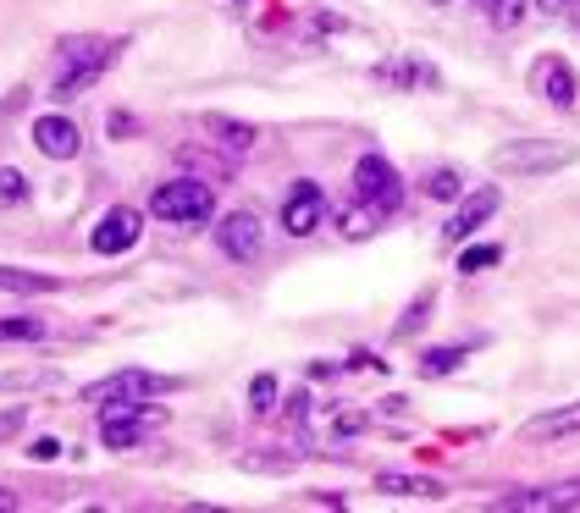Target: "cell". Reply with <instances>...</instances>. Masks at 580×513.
Here are the masks:
<instances>
[{"label":"cell","instance_id":"obj_1","mask_svg":"<svg viewBox=\"0 0 580 513\" xmlns=\"http://www.w3.org/2000/svg\"><path fill=\"white\" fill-rule=\"evenodd\" d=\"M111 56H117V45H106V39H61V50H56V95H77L89 77L106 72Z\"/></svg>","mask_w":580,"mask_h":513},{"label":"cell","instance_id":"obj_2","mask_svg":"<svg viewBox=\"0 0 580 513\" xmlns=\"http://www.w3.org/2000/svg\"><path fill=\"white\" fill-rule=\"evenodd\" d=\"M183 381L178 376H155V370H117L106 381H95L89 392H83V403H144V398H166L178 392Z\"/></svg>","mask_w":580,"mask_h":513},{"label":"cell","instance_id":"obj_3","mask_svg":"<svg viewBox=\"0 0 580 513\" xmlns=\"http://www.w3.org/2000/svg\"><path fill=\"white\" fill-rule=\"evenodd\" d=\"M149 210H155L160 221H178V227H189V221H205V216L216 210V199H210V188H205V183L178 178V183H160V188H155Z\"/></svg>","mask_w":580,"mask_h":513},{"label":"cell","instance_id":"obj_4","mask_svg":"<svg viewBox=\"0 0 580 513\" xmlns=\"http://www.w3.org/2000/svg\"><path fill=\"white\" fill-rule=\"evenodd\" d=\"M354 199H360V205H371L382 221L398 210V199H403V183H398V171H392L382 155H365V160L354 166Z\"/></svg>","mask_w":580,"mask_h":513},{"label":"cell","instance_id":"obj_5","mask_svg":"<svg viewBox=\"0 0 580 513\" xmlns=\"http://www.w3.org/2000/svg\"><path fill=\"white\" fill-rule=\"evenodd\" d=\"M160 414L155 408H138V403H100V442L111 453H128L144 442V431L155 425Z\"/></svg>","mask_w":580,"mask_h":513},{"label":"cell","instance_id":"obj_6","mask_svg":"<svg viewBox=\"0 0 580 513\" xmlns=\"http://www.w3.org/2000/svg\"><path fill=\"white\" fill-rule=\"evenodd\" d=\"M569 160H575L569 144H504V149L492 155L497 171H525V178H536V171H558Z\"/></svg>","mask_w":580,"mask_h":513},{"label":"cell","instance_id":"obj_7","mask_svg":"<svg viewBox=\"0 0 580 513\" xmlns=\"http://www.w3.org/2000/svg\"><path fill=\"white\" fill-rule=\"evenodd\" d=\"M138 227H144V216H138L133 205H117V210H106L100 227L89 232V248H95V254H122V248L138 243Z\"/></svg>","mask_w":580,"mask_h":513},{"label":"cell","instance_id":"obj_8","mask_svg":"<svg viewBox=\"0 0 580 513\" xmlns=\"http://www.w3.org/2000/svg\"><path fill=\"white\" fill-rule=\"evenodd\" d=\"M261 221L255 216H249V210H238V216H227L221 227H216V243H221V254H227V260H255V254H261Z\"/></svg>","mask_w":580,"mask_h":513},{"label":"cell","instance_id":"obj_9","mask_svg":"<svg viewBox=\"0 0 580 513\" xmlns=\"http://www.w3.org/2000/svg\"><path fill=\"white\" fill-rule=\"evenodd\" d=\"M321 216H326V194H321L315 183H299V188L288 194V205H282V227H288L293 237H310V232L321 227Z\"/></svg>","mask_w":580,"mask_h":513},{"label":"cell","instance_id":"obj_10","mask_svg":"<svg viewBox=\"0 0 580 513\" xmlns=\"http://www.w3.org/2000/svg\"><path fill=\"white\" fill-rule=\"evenodd\" d=\"M77 144H83V133H77L67 117H39V122H34V149H39V155H50V160H72Z\"/></svg>","mask_w":580,"mask_h":513},{"label":"cell","instance_id":"obj_11","mask_svg":"<svg viewBox=\"0 0 580 513\" xmlns=\"http://www.w3.org/2000/svg\"><path fill=\"white\" fill-rule=\"evenodd\" d=\"M575 431H580V403L553 408V414H536V419L520 425V437H525V442H558V437H575Z\"/></svg>","mask_w":580,"mask_h":513},{"label":"cell","instance_id":"obj_12","mask_svg":"<svg viewBox=\"0 0 580 513\" xmlns=\"http://www.w3.org/2000/svg\"><path fill=\"white\" fill-rule=\"evenodd\" d=\"M536 89H542L553 106H575V72H569V61L542 56V61H536Z\"/></svg>","mask_w":580,"mask_h":513},{"label":"cell","instance_id":"obj_13","mask_svg":"<svg viewBox=\"0 0 580 513\" xmlns=\"http://www.w3.org/2000/svg\"><path fill=\"white\" fill-rule=\"evenodd\" d=\"M497 205H504V194H497V188H481V194H470V199H464V210L448 221V243H464V237H470V232H475V227H481V221L497 210Z\"/></svg>","mask_w":580,"mask_h":513},{"label":"cell","instance_id":"obj_14","mask_svg":"<svg viewBox=\"0 0 580 513\" xmlns=\"http://www.w3.org/2000/svg\"><path fill=\"white\" fill-rule=\"evenodd\" d=\"M580 502V480H564V486H547V491H520V497H497V508H569Z\"/></svg>","mask_w":580,"mask_h":513},{"label":"cell","instance_id":"obj_15","mask_svg":"<svg viewBox=\"0 0 580 513\" xmlns=\"http://www.w3.org/2000/svg\"><path fill=\"white\" fill-rule=\"evenodd\" d=\"M205 133L216 138V149L227 144L232 155H249V149H255V127H249V122H238V117H205Z\"/></svg>","mask_w":580,"mask_h":513},{"label":"cell","instance_id":"obj_16","mask_svg":"<svg viewBox=\"0 0 580 513\" xmlns=\"http://www.w3.org/2000/svg\"><path fill=\"white\" fill-rule=\"evenodd\" d=\"M475 7H481V17L492 23V28H520V17H525V7H531V0H475Z\"/></svg>","mask_w":580,"mask_h":513},{"label":"cell","instance_id":"obj_17","mask_svg":"<svg viewBox=\"0 0 580 513\" xmlns=\"http://www.w3.org/2000/svg\"><path fill=\"white\" fill-rule=\"evenodd\" d=\"M56 277L45 271H17V266H0V293H50Z\"/></svg>","mask_w":580,"mask_h":513},{"label":"cell","instance_id":"obj_18","mask_svg":"<svg viewBox=\"0 0 580 513\" xmlns=\"http://www.w3.org/2000/svg\"><path fill=\"white\" fill-rule=\"evenodd\" d=\"M45 337V315H12L0 320V342H39Z\"/></svg>","mask_w":580,"mask_h":513},{"label":"cell","instance_id":"obj_19","mask_svg":"<svg viewBox=\"0 0 580 513\" xmlns=\"http://www.w3.org/2000/svg\"><path fill=\"white\" fill-rule=\"evenodd\" d=\"M249 408H255V414L277 408V376H255V381H249Z\"/></svg>","mask_w":580,"mask_h":513},{"label":"cell","instance_id":"obj_20","mask_svg":"<svg viewBox=\"0 0 580 513\" xmlns=\"http://www.w3.org/2000/svg\"><path fill=\"white\" fill-rule=\"evenodd\" d=\"M459 349H432L426 359H421V376H448V370H459Z\"/></svg>","mask_w":580,"mask_h":513},{"label":"cell","instance_id":"obj_21","mask_svg":"<svg viewBox=\"0 0 580 513\" xmlns=\"http://www.w3.org/2000/svg\"><path fill=\"white\" fill-rule=\"evenodd\" d=\"M486 266H497V248H492V243H481V248H464V254H459V271H464V277H475V271H486Z\"/></svg>","mask_w":580,"mask_h":513},{"label":"cell","instance_id":"obj_22","mask_svg":"<svg viewBox=\"0 0 580 513\" xmlns=\"http://www.w3.org/2000/svg\"><path fill=\"white\" fill-rule=\"evenodd\" d=\"M426 194H432V199H459V171H448V166L432 171V178H426Z\"/></svg>","mask_w":580,"mask_h":513},{"label":"cell","instance_id":"obj_23","mask_svg":"<svg viewBox=\"0 0 580 513\" xmlns=\"http://www.w3.org/2000/svg\"><path fill=\"white\" fill-rule=\"evenodd\" d=\"M23 199H28L23 171H0V205H23Z\"/></svg>","mask_w":580,"mask_h":513},{"label":"cell","instance_id":"obj_24","mask_svg":"<svg viewBox=\"0 0 580 513\" xmlns=\"http://www.w3.org/2000/svg\"><path fill=\"white\" fill-rule=\"evenodd\" d=\"M23 431V408H0V442H12Z\"/></svg>","mask_w":580,"mask_h":513},{"label":"cell","instance_id":"obj_25","mask_svg":"<svg viewBox=\"0 0 580 513\" xmlns=\"http://www.w3.org/2000/svg\"><path fill=\"white\" fill-rule=\"evenodd\" d=\"M56 453H61V442H50V437H39V442L28 448V459H39V464H50Z\"/></svg>","mask_w":580,"mask_h":513},{"label":"cell","instance_id":"obj_26","mask_svg":"<svg viewBox=\"0 0 580 513\" xmlns=\"http://www.w3.org/2000/svg\"><path fill=\"white\" fill-rule=\"evenodd\" d=\"M288 414H293V425H304V419H310V392H299V398H293V408H288Z\"/></svg>","mask_w":580,"mask_h":513},{"label":"cell","instance_id":"obj_27","mask_svg":"<svg viewBox=\"0 0 580 513\" xmlns=\"http://www.w3.org/2000/svg\"><path fill=\"white\" fill-rule=\"evenodd\" d=\"M536 12H547V17H558V12H564V0H536Z\"/></svg>","mask_w":580,"mask_h":513},{"label":"cell","instance_id":"obj_28","mask_svg":"<svg viewBox=\"0 0 580 513\" xmlns=\"http://www.w3.org/2000/svg\"><path fill=\"white\" fill-rule=\"evenodd\" d=\"M564 7H569V23L580 28V0H564Z\"/></svg>","mask_w":580,"mask_h":513},{"label":"cell","instance_id":"obj_29","mask_svg":"<svg viewBox=\"0 0 580 513\" xmlns=\"http://www.w3.org/2000/svg\"><path fill=\"white\" fill-rule=\"evenodd\" d=\"M0 508H17V497H12V491H0Z\"/></svg>","mask_w":580,"mask_h":513},{"label":"cell","instance_id":"obj_30","mask_svg":"<svg viewBox=\"0 0 580 513\" xmlns=\"http://www.w3.org/2000/svg\"><path fill=\"white\" fill-rule=\"evenodd\" d=\"M432 7H448V0H432Z\"/></svg>","mask_w":580,"mask_h":513}]
</instances>
